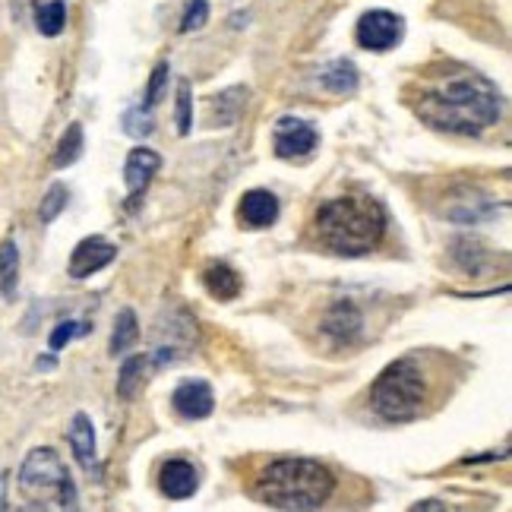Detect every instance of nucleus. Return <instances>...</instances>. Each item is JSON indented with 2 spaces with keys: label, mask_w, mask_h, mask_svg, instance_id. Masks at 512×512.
<instances>
[{
  "label": "nucleus",
  "mask_w": 512,
  "mask_h": 512,
  "mask_svg": "<svg viewBox=\"0 0 512 512\" xmlns=\"http://www.w3.org/2000/svg\"><path fill=\"white\" fill-rule=\"evenodd\" d=\"M317 83L332 95H351L358 89V67L345 61V57H339V61H329L326 67H320Z\"/></svg>",
  "instance_id": "15"
},
{
  "label": "nucleus",
  "mask_w": 512,
  "mask_h": 512,
  "mask_svg": "<svg viewBox=\"0 0 512 512\" xmlns=\"http://www.w3.org/2000/svg\"><path fill=\"white\" fill-rule=\"evenodd\" d=\"M402 35H405L402 16L389 13V10H370V13H364L358 29H354V38H358V45L367 48V51H377V54L396 48L402 42Z\"/></svg>",
  "instance_id": "6"
},
{
  "label": "nucleus",
  "mask_w": 512,
  "mask_h": 512,
  "mask_svg": "<svg viewBox=\"0 0 512 512\" xmlns=\"http://www.w3.org/2000/svg\"><path fill=\"white\" fill-rule=\"evenodd\" d=\"M168 64L162 61V64H155V70H152V80H149V89H146V108H152V105H159V98H162V89H165V83H168Z\"/></svg>",
  "instance_id": "28"
},
{
  "label": "nucleus",
  "mask_w": 512,
  "mask_h": 512,
  "mask_svg": "<svg viewBox=\"0 0 512 512\" xmlns=\"http://www.w3.org/2000/svg\"><path fill=\"white\" fill-rule=\"evenodd\" d=\"M67 200H70L67 187L64 184H51L48 193H45V200H42V206H38V219H42V222H54L57 215L67 209Z\"/></svg>",
  "instance_id": "24"
},
{
  "label": "nucleus",
  "mask_w": 512,
  "mask_h": 512,
  "mask_svg": "<svg viewBox=\"0 0 512 512\" xmlns=\"http://www.w3.org/2000/svg\"><path fill=\"white\" fill-rule=\"evenodd\" d=\"M238 215L247 228H269L279 219V200H275V193L269 190H250L244 193Z\"/></svg>",
  "instance_id": "13"
},
{
  "label": "nucleus",
  "mask_w": 512,
  "mask_h": 512,
  "mask_svg": "<svg viewBox=\"0 0 512 512\" xmlns=\"http://www.w3.org/2000/svg\"><path fill=\"white\" fill-rule=\"evenodd\" d=\"M503 98L497 83L481 73H452L446 80L421 89L415 114L424 124L456 136H481L500 121Z\"/></svg>",
  "instance_id": "1"
},
{
  "label": "nucleus",
  "mask_w": 512,
  "mask_h": 512,
  "mask_svg": "<svg viewBox=\"0 0 512 512\" xmlns=\"http://www.w3.org/2000/svg\"><path fill=\"white\" fill-rule=\"evenodd\" d=\"M67 443L73 449L76 462H80L86 471L95 468V430H92V418L89 415H73L70 430H67Z\"/></svg>",
  "instance_id": "14"
},
{
  "label": "nucleus",
  "mask_w": 512,
  "mask_h": 512,
  "mask_svg": "<svg viewBox=\"0 0 512 512\" xmlns=\"http://www.w3.org/2000/svg\"><path fill=\"white\" fill-rule=\"evenodd\" d=\"M143 373H146V358H143V354H136V358L124 361L121 377H117V396L133 399L136 389H140V383H143Z\"/></svg>",
  "instance_id": "22"
},
{
  "label": "nucleus",
  "mask_w": 512,
  "mask_h": 512,
  "mask_svg": "<svg viewBox=\"0 0 512 512\" xmlns=\"http://www.w3.org/2000/svg\"><path fill=\"white\" fill-rule=\"evenodd\" d=\"M162 494L171 497V500H187L196 494V487H200V475H196V468L184 459H171L162 465Z\"/></svg>",
  "instance_id": "12"
},
{
  "label": "nucleus",
  "mask_w": 512,
  "mask_h": 512,
  "mask_svg": "<svg viewBox=\"0 0 512 512\" xmlns=\"http://www.w3.org/2000/svg\"><path fill=\"white\" fill-rule=\"evenodd\" d=\"M332 490H336V478L326 465L317 459H279L272 462L263 478L256 481V497L269 509H320Z\"/></svg>",
  "instance_id": "3"
},
{
  "label": "nucleus",
  "mask_w": 512,
  "mask_h": 512,
  "mask_svg": "<svg viewBox=\"0 0 512 512\" xmlns=\"http://www.w3.org/2000/svg\"><path fill=\"white\" fill-rule=\"evenodd\" d=\"M427 402V377L418 358L392 361L370 386V408L389 424L415 421Z\"/></svg>",
  "instance_id": "4"
},
{
  "label": "nucleus",
  "mask_w": 512,
  "mask_h": 512,
  "mask_svg": "<svg viewBox=\"0 0 512 512\" xmlns=\"http://www.w3.org/2000/svg\"><path fill=\"white\" fill-rule=\"evenodd\" d=\"M317 238L339 256H364L383 241L386 209L373 196H336L317 209Z\"/></svg>",
  "instance_id": "2"
},
{
  "label": "nucleus",
  "mask_w": 512,
  "mask_h": 512,
  "mask_svg": "<svg viewBox=\"0 0 512 512\" xmlns=\"http://www.w3.org/2000/svg\"><path fill=\"white\" fill-rule=\"evenodd\" d=\"M19 494L32 506L76 509V487L70 471L61 456L48 446H38L26 456L23 468H19Z\"/></svg>",
  "instance_id": "5"
},
{
  "label": "nucleus",
  "mask_w": 512,
  "mask_h": 512,
  "mask_svg": "<svg viewBox=\"0 0 512 512\" xmlns=\"http://www.w3.org/2000/svg\"><path fill=\"white\" fill-rule=\"evenodd\" d=\"M117 260V247L105 238H86L76 244V250L70 253V275L73 279H89L98 269H105Z\"/></svg>",
  "instance_id": "8"
},
{
  "label": "nucleus",
  "mask_w": 512,
  "mask_h": 512,
  "mask_svg": "<svg viewBox=\"0 0 512 512\" xmlns=\"http://www.w3.org/2000/svg\"><path fill=\"white\" fill-rule=\"evenodd\" d=\"M152 130H155V117H152L149 108L136 105V108H130V111L124 114V133L133 136V140H143V136H152Z\"/></svg>",
  "instance_id": "23"
},
{
  "label": "nucleus",
  "mask_w": 512,
  "mask_h": 512,
  "mask_svg": "<svg viewBox=\"0 0 512 512\" xmlns=\"http://www.w3.org/2000/svg\"><path fill=\"white\" fill-rule=\"evenodd\" d=\"M35 23H38V32L48 35V38L61 35V32H64V23H67V7H64V0H51V4L38 7Z\"/></svg>",
  "instance_id": "21"
},
{
  "label": "nucleus",
  "mask_w": 512,
  "mask_h": 512,
  "mask_svg": "<svg viewBox=\"0 0 512 512\" xmlns=\"http://www.w3.org/2000/svg\"><path fill=\"white\" fill-rule=\"evenodd\" d=\"M171 405L174 411L181 418L187 421H203L212 415V408H215V396H212V386L206 380H187L174 389V396H171Z\"/></svg>",
  "instance_id": "9"
},
{
  "label": "nucleus",
  "mask_w": 512,
  "mask_h": 512,
  "mask_svg": "<svg viewBox=\"0 0 512 512\" xmlns=\"http://www.w3.org/2000/svg\"><path fill=\"white\" fill-rule=\"evenodd\" d=\"M203 285H206V291L212 294V298L231 301V298H238V294H241V275L234 272L228 263H209L203 269Z\"/></svg>",
  "instance_id": "16"
},
{
  "label": "nucleus",
  "mask_w": 512,
  "mask_h": 512,
  "mask_svg": "<svg viewBox=\"0 0 512 512\" xmlns=\"http://www.w3.org/2000/svg\"><path fill=\"white\" fill-rule=\"evenodd\" d=\"M136 336H140V326H136V313L133 310H121V317H117L114 323V332H111V354L117 358V354H124Z\"/></svg>",
  "instance_id": "20"
},
{
  "label": "nucleus",
  "mask_w": 512,
  "mask_h": 512,
  "mask_svg": "<svg viewBox=\"0 0 512 512\" xmlns=\"http://www.w3.org/2000/svg\"><path fill=\"white\" fill-rule=\"evenodd\" d=\"M7 484H10V475L0 471V509H7Z\"/></svg>",
  "instance_id": "29"
},
{
  "label": "nucleus",
  "mask_w": 512,
  "mask_h": 512,
  "mask_svg": "<svg viewBox=\"0 0 512 512\" xmlns=\"http://www.w3.org/2000/svg\"><path fill=\"white\" fill-rule=\"evenodd\" d=\"M190 105H193L190 86L181 83V86H177V133H181V136H187L193 130V111H190Z\"/></svg>",
  "instance_id": "25"
},
{
  "label": "nucleus",
  "mask_w": 512,
  "mask_h": 512,
  "mask_svg": "<svg viewBox=\"0 0 512 512\" xmlns=\"http://www.w3.org/2000/svg\"><path fill=\"white\" fill-rule=\"evenodd\" d=\"M272 146L279 159H304L320 146V133L301 117H279L272 127Z\"/></svg>",
  "instance_id": "7"
},
{
  "label": "nucleus",
  "mask_w": 512,
  "mask_h": 512,
  "mask_svg": "<svg viewBox=\"0 0 512 512\" xmlns=\"http://www.w3.org/2000/svg\"><path fill=\"white\" fill-rule=\"evenodd\" d=\"M19 285V250L13 241L0 244V294L10 301Z\"/></svg>",
  "instance_id": "18"
},
{
  "label": "nucleus",
  "mask_w": 512,
  "mask_h": 512,
  "mask_svg": "<svg viewBox=\"0 0 512 512\" xmlns=\"http://www.w3.org/2000/svg\"><path fill=\"white\" fill-rule=\"evenodd\" d=\"M83 155V124H70L54 149V168H67Z\"/></svg>",
  "instance_id": "19"
},
{
  "label": "nucleus",
  "mask_w": 512,
  "mask_h": 512,
  "mask_svg": "<svg viewBox=\"0 0 512 512\" xmlns=\"http://www.w3.org/2000/svg\"><path fill=\"white\" fill-rule=\"evenodd\" d=\"M415 509H446L443 503H437V500H424V503H418Z\"/></svg>",
  "instance_id": "30"
},
{
  "label": "nucleus",
  "mask_w": 512,
  "mask_h": 512,
  "mask_svg": "<svg viewBox=\"0 0 512 512\" xmlns=\"http://www.w3.org/2000/svg\"><path fill=\"white\" fill-rule=\"evenodd\" d=\"M247 105V89H225L212 98L209 105V114H212V124L219 127H231L234 121H238L241 108Z\"/></svg>",
  "instance_id": "17"
},
{
  "label": "nucleus",
  "mask_w": 512,
  "mask_h": 512,
  "mask_svg": "<svg viewBox=\"0 0 512 512\" xmlns=\"http://www.w3.org/2000/svg\"><path fill=\"white\" fill-rule=\"evenodd\" d=\"M159 168H162V159H159V152H152V149H133L127 155L124 181H127L130 200H140V196L146 193V187L152 184V177L159 174Z\"/></svg>",
  "instance_id": "10"
},
{
  "label": "nucleus",
  "mask_w": 512,
  "mask_h": 512,
  "mask_svg": "<svg viewBox=\"0 0 512 512\" xmlns=\"http://www.w3.org/2000/svg\"><path fill=\"white\" fill-rule=\"evenodd\" d=\"M206 19H209V4H206V0H190L187 10H184V19H181V32L187 35V32L203 29Z\"/></svg>",
  "instance_id": "26"
},
{
  "label": "nucleus",
  "mask_w": 512,
  "mask_h": 512,
  "mask_svg": "<svg viewBox=\"0 0 512 512\" xmlns=\"http://www.w3.org/2000/svg\"><path fill=\"white\" fill-rule=\"evenodd\" d=\"M361 326H364V320H361L358 307H354L351 301H339L336 307L326 313V320H323L326 336L336 345H348V342L358 339Z\"/></svg>",
  "instance_id": "11"
},
{
  "label": "nucleus",
  "mask_w": 512,
  "mask_h": 512,
  "mask_svg": "<svg viewBox=\"0 0 512 512\" xmlns=\"http://www.w3.org/2000/svg\"><path fill=\"white\" fill-rule=\"evenodd\" d=\"M83 332H86V326H83V323H76V320H64V323H57V326H54V332H51L48 345H51V351H61L67 342H73L76 336H83Z\"/></svg>",
  "instance_id": "27"
}]
</instances>
